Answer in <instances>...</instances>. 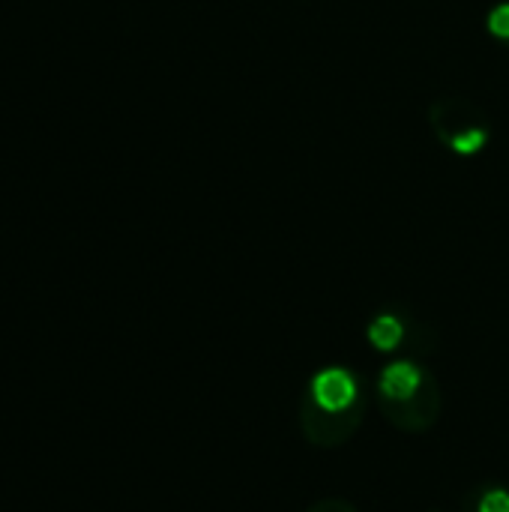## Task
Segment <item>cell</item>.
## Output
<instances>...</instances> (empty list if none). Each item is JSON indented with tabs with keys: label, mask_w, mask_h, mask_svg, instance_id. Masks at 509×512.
<instances>
[{
	"label": "cell",
	"mask_w": 509,
	"mask_h": 512,
	"mask_svg": "<svg viewBox=\"0 0 509 512\" xmlns=\"http://www.w3.org/2000/svg\"><path fill=\"white\" fill-rule=\"evenodd\" d=\"M312 402L324 411H348L357 405V381L345 369H327L312 381Z\"/></svg>",
	"instance_id": "obj_1"
},
{
	"label": "cell",
	"mask_w": 509,
	"mask_h": 512,
	"mask_svg": "<svg viewBox=\"0 0 509 512\" xmlns=\"http://www.w3.org/2000/svg\"><path fill=\"white\" fill-rule=\"evenodd\" d=\"M423 372L414 363H393L381 375V396L387 402H408L420 393Z\"/></svg>",
	"instance_id": "obj_2"
},
{
	"label": "cell",
	"mask_w": 509,
	"mask_h": 512,
	"mask_svg": "<svg viewBox=\"0 0 509 512\" xmlns=\"http://www.w3.org/2000/svg\"><path fill=\"white\" fill-rule=\"evenodd\" d=\"M402 324H399V318H393V315H381V318H375V324L369 327V342L378 348V351H393L399 342H402Z\"/></svg>",
	"instance_id": "obj_3"
},
{
	"label": "cell",
	"mask_w": 509,
	"mask_h": 512,
	"mask_svg": "<svg viewBox=\"0 0 509 512\" xmlns=\"http://www.w3.org/2000/svg\"><path fill=\"white\" fill-rule=\"evenodd\" d=\"M489 30L501 39H509V3L498 6L492 15H489Z\"/></svg>",
	"instance_id": "obj_4"
},
{
	"label": "cell",
	"mask_w": 509,
	"mask_h": 512,
	"mask_svg": "<svg viewBox=\"0 0 509 512\" xmlns=\"http://www.w3.org/2000/svg\"><path fill=\"white\" fill-rule=\"evenodd\" d=\"M480 512H509V492H489L483 501H480Z\"/></svg>",
	"instance_id": "obj_5"
},
{
	"label": "cell",
	"mask_w": 509,
	"mask_h": 512,
	"mask_svg": "<svg viewBox=\"0 0 509 512\" xmlns=\"http://www.w3.org/2000/svg\"><path fill=\"white\" fill-rule=\"evenodd\" d=\"M483 144H486V132H468V135H462V138L453 141V147H456L459 153H474V150H480Z\"/></svg>",
	"instance_id": "obj_6"
}]
</instances>
